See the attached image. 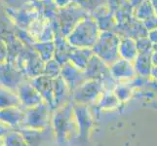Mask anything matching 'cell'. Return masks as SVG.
I'll return each instance as SVG.
<instances>
[{"instance_id":"obj_1","label":"cell","mask_w":157,"mask_h":146,"mask_svg":"<svg viewBox=\"0 0 157 146\" xmlns=\"http://www.w3.org/2000/svg\"><path fill=\"white\" fill-rule=\"evenodd\" d=\"M98 24L91 15L81 20L67 36L68 43L74 48L92 49L101 35Z\"/></svg>"},{"instance_id":"obj_2","label":"cell","mask_w":157,"mask_h":146,"mask_svg":"<svg viewBox=\"0 0 157 146\" xmlns=\"http://www.w3.org/2000/svg\"><path fill=\"white\" fill-rule=\"evenodd\" d=\"M121 37L114 31H102L92 48L94 55L105 62L113 63L119 59V43Z\"/></svg>"},{"instance_id":"obj_3","label":"cell","mask_w":157,"mask_h":146,"mask_svg":"<svg viewBox=\"0 0 157 146\" xmlns=\"http://www.w3.org/2000/svg\"><path fill=\"white\" fill-rule=\"evenodd\" d=\"M88 15L89 14L85 10L73 2L66 7L59 8L57 21L61 33L67 37L74 28V26Z\"/></svg>"},{"instance_id":"obj_4","label":"cell","mask_w":157,"mask_h":146,"mask_svg":"<svg viewBox=\"0 0 157 146\" xmlns=\"http://www.w3.org/2000/svg\"><path fill=\"white\" fill-rule=\"evenodd\" d=\"M95 19L98 24L100 30L102 31H113L117 25V21L115 19L114 13L108 8V6H105L98 11H96L91 15Z\"/></svg>"},{"instance_id":"obj_5","label":"cell","mask_w":157,"mask_h":146,"mask_svg":"<svg viewBox=\"0 0 157 146\" xmlns=\"http://www.w3.org/2000/svg\"><path fill=\"white\" fill-rule=\"evenodd\" d=\"M137 42L132 37H121L119 43V57L123 59L132 62L138 57Z\"/></svg>"},{"instance_id":"obj_6","label":"cell","mask_w":157,"mask_h":146,"mask_svg":"<svg viewBox=\"0 0 157 146\" xmlns=\"http://www.w3.org/2000/svg\"><path fill=\"white\" fill-rule=\"evenodd\" d=\"M20 99L13 92L0 87V109L17 108L20 103Z\"/></svg>"},{"instance_id":"obj_7","label":"cell","mask_w":157,"mask_h":146,"mask_svg":"<svg viewBox=\"0 0 157 146\" xmlns=\"http://www.w3.org/2000/svg\"><path fill=\"white\" fill-rule=\"evenodd\" d=\"M133 16L135 19L142 21V23L155 16L154 10L149 0H144V2H142L139 6L135 8L133 11Z\"/></svg>"},{"instance_id":"obj_8","label":"cell","mask_w":157,"mask_h":146,"mask_svg":"<svg viewBox=\"0 0 157 146\" xmlns=\"http://www.w3.org/2000/svg\"><path fill=\"white\" fill-rule=\"evenodd\" d=\"M72 2L77 4L89 15H92L99 9L107 6L108 0H72Z\"/></svg>"},{"instance_id":"obj_9","label":"cell","mask_w":157,"mask_h":146,"mask_svg":"<svg viewBox=\"0 0 157 146\" xmlns=\"http://www.w3.org/2000/svg\"><path fill=\"white\" fill-rule=\"evenodd\" d=\"M35 50L39 53V57L41 59H43L44 62H49L51 61V58L53 55L56 52V45L55 42H37L36 44H34Z\"/></svg>"},{"instance_id":"obj_10","label":"cell","mask_w":157,"mask_h":146,"mask_svg":"<svg viewBox=\"0 0 157 146\" xmlns=\"http://www.w3.org/2000/svg\"><path fill=\"white\" fill-rule=\"evenodd\" d=\"M143 24L144 26V28L147 31L156 29L157 28V17L156 16H153V17L149 18L148 20L143 21Z\"/></svg>"},{"instance_id":"obj_11","label":"cell","mask_w":157,"mask_h":146,"mask_svg":"<svg viewBox=\"0 0 157 146\" xmlns=\"http://www.w3.org/2000/svg\"><path fill=\"white\" fill-rule=\"evenodd\" d=\"M7 56V47L2 39H0V63H3Z\"/></svg>"},{"instance_id":"obj_12","label":"cell","mask_w":157,"mask_h":146,"mask_svg":"<svg viewBox=\"0 0 157 146\" xmlns=\"http://www.w3.org/2000/svg\"><path fill=\"white\" fill-rule=\"evenodd\" d=\"M8 133H9V125L6 123H3L2 121H0V137H2Z\"/></svg>"},{"instance_id":"obj_13","label":"cell","mask_w":157,"mask_h":146,"mask_svg":"<svg viewBox=\"0 0 157 146\" xmlns=\"http://www.w3.org/2000/svg\"><path fill=\"white\" fill-rule=\"evenodd\" d=\"M54 2L58 6V8H63L72 3V0H54Z\"/></svg>"},{"instance_id":"obj_14","label":"cell","mask_w":157,"mask_h":146,"mask_svg":"<svg viewBox=\"0 0 157 146\" xmlns=\"http://www.w3.org/2000/svg\"><path fill=\"white\" fill-rule=\"evenodd\" d=\"M148 39L151 41V43H157V28L153 29V30H150L148 31Z\"/></svg>"},{"instance_id":"obj_15","label":"cell","mask_w":157,"mask_h":146,"mask_svg":"<svg viewBox=\"0 0 157 146\" xmlns=\"http://www.w3.org/2000/svg\"><path fill=\"white\" fill-rule=\"evenodd\" d=\"M151 5H152V8L154 10V14L155 16L157 17V0H149Z\"/></svg>"}]
</instances>
